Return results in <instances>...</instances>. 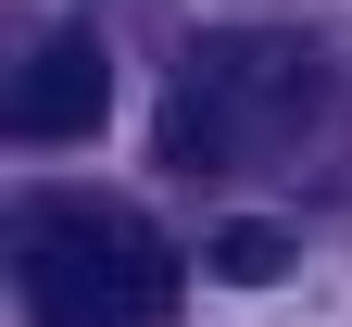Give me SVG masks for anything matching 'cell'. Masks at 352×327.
<instances>
[{
  "label": "cell",
  "mask_w": 352,
  "mask_h": 327,
  "mask_svg": "<svg viewBox=\"0 0 352 327\" xmlns=\"http://www.w3.org/2000/svg\"><path fill=\"white\" fill-rule=\"evenodd\" d=\"M25 302H38V327H164L176 252L126 202H38L25 214Z\"/></svg>",
  "instance_id": "cell-1"
},
{
  "label": "cell",
  "mask_w": 352,
  "mask_h": 327,
  "mask_svg": "<svg viewBox=\"0 0 352 327\" xmlns=\"http://www.w3.org/2000/svg\"><path fill=\"white\" fill-rule=\"evenodd\" d=\"M315 101H327V63L302 38H201L176 101H164V151L176 164H239L264 138H289Z\"/></svg>",
  "instance_id": "cell-2"
},
{
  "label": "cell",
  "mask_w": 352,
  "mask_h": 327,
  "mask_svg": "<svg viewBox=\"0 0 352 327\" xmlns=\"http://www.w3.org/2000/svg\"><path fill=\"white\" fill-rule=\"evenodd\" d=\"M113 114V51L101 38H38V63L13 76V138H38V151H63V138H88Z\"/></svg>",
  "instance_id": "cell-3"
},
{
  "label": "cell",
  "mask_w": 352,
  "mask_h": 327,
  "mask_svg": "<svg viewBox=\"0 0 352 327\" xmlns=\"http://www.w3.org/2000/svg\"><path fill=\"white\" fill-rule=\"evenodd\" d=\"M214 277H227V290H264V277H289V226H264V214L214 226Z\"/></svg>",
  "instance_id": "cell-4"
}]
</instances>
